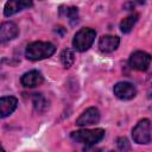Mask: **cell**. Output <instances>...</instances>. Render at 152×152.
<instances>
[{"label": "cell", "instance_id": "9c48e42d", "mask_svg": "<svg viewBox=\"0 0 152 152\" xmlns=\"http://www.w3.org/2000/svg\"><path fill=\"white\" fill-rule=\"evenodd\" d=\"M19 34L18 26L12 21H6L0 25V43L5 44L13 40Z\"/></svg>", "mask_w": 152, "mask_h": 152}, {"label": "cell", "instance_id": "7c38bea8", "mask_svg": "<svg viewBox=\"0 0 152 152\" xmlns=\"http://www.w3.org/2000/svg\"><path fill=\"white\" fill-rule=\"evenodd\" d=\"M18 104V100L14 96H4L0 97V119L11 115Z\"/></svg>", "mask_w": 152, "mask_h": 152}, {"label": "cell", "instance_id": "52a82bcc", "mask_svg": "<svg viewBox=\"0 0 152 152\" xmlns=\"http://www.w3.org/2000/svg\"><path fill=\"white\" fill-rule=\"evenodd\" d=\"M113 93L120 100H131L137 95V89L129 82H118L113 88Z\"/></svg>", "mask_w": 152, "mask_h": 152}, {"label": "cell", "instance_id": "5b68a950", "mask_svg": "<svg viewBox=\"0 0 152 152\" xmlns=\"http://www.w3.org/2000/svg\"><path fill=\"white\" fill-rule=\"evenodd\" d=\"M128 64L134 70L146 71L151 64V56L145 51H134L128 59Z\"/></svg>", "mask_w": 152, "mask_h": 152}, {"label": "cell", "instance_id": "5bb4252c", "mask_svg": "<svg viewBox=\"0 0 152 152\" xmlns=\"http://www.w3.org/2000/svg\"><path fill=\"white\" fill-rule=\"evenodd\" d=\"M32 103H33V108L37 113H44L49 107L48 100L42 94H34L32 97Z\"/></svg>", "mask_w": 152, "mask_h": 152}, {"label": "cell", "instance_id": "d6986e66", "mask_svg": "<svg viewBox=\"0 0 152 152\" xmlns=\"http://www.w3.org/2000/svg\"><path fill=\"white\" fill-rule=\"evenodd\" d=\"M0 151H5V148L1 146V144H0Z\"/></svg>", "mask_w": 152, "mask_h": 152}, {"label": "cell", "instance_id": "6da1fadb", "mask_svg": "<svg viewBox=\"0 0 152 152\" xmlns=\"http://www.w3.org/2000/svg\"><path fill=\"white\" fill-rule=\"evenodd\" d=\"M56 51V46L50 42H33L27 45L25 56L30 61H40L51 57Z\"/></svg>", "mask_w": 152, "mask_h": 152}, {"label": "cell", "instance_id": "9a60e30c", "mask_svg": "<svg viewBox=\"0 0 152 152\" xmlns=\"http://www.w3.org/2000/svg\"><path fill=\"white\" fill-rule=\"evenodd\" d=\"M61 62L64 68H70L75 62V53L70 49H64L61 53Z\"/></svg>", "mask_w": 152, "mask_h": 152}, {"label": "cell", "instance_id": "7a4b0ae2", "mask_svg": "<svg viewBox=\"0 0 152 152\" xmlns=\"http://www.w3.org/2000/svg\"><path fill=\"white\" fill-rule=\"evenodd\" d=\"M104 129L102 128H95V129H80L71 132L70 137L74 141L84 144L86 146H93L97 142H100L104 138Z\"/></svg>", "mask_w": 152, "mask_h": 152}, {"label": "cell", "instance_id": "30bf717a", "mask_svg": "<svg viewBox=\"0 0 152 152\" xmlns=\"http://www.w3.org/2000/svg\"><path fill=\"white\" fill-rule=\"evenodd\" d=\"M20 82L26 88H34V87L40 86L44 82V77L38 70H31V71L25 72L21 76Z\"/></svg>", "mask_w": 152, "mask_h": 152}, {"label": "cell", "instance_id": "8fae6325", "mask_svg": "<svg viewBox=\"0 0 152 152\" xmlns=\"http://www.w3.org/2000/svg\"><path fill=\"white\" fill-rule=\"evenodd\" d=\"M120 44V38L118 36H102L99 40V49L102 52H113L119 48Z\"/></svg>", "mask_w": 152, "mask_h": 152}, {"label": "cell", "instance_id": "4fadbf2b", "mask_svg": "<svg viewBox=\"0 0 152 152\" xmlns=\"http://www.w3.org/2000/svg\"><path fill=\"white\" fill-rule=\"evenodd\" d=\"M138 19H139V14H137V13L129 14L128 17L124 18V19L121 20V23H120V30H121V32H122V33H128V32H131V30L133 28V26L137 24Z\"/></svg>", "mask_w": 152, "mask_h": 152}, {"label": "cell", "instance_id": "8992f818", "mask_svg": "<svg viewBox=\"0 0 152 152\" xmlns=\"http://www.w3.org/2000/svg\"><path fill=\"white\" fill-rule=\"evenodd\" d=\"M100 112L96 107H89L76 119V125L80 127L95 125L100 121Z\"/></svg>", "mask_w": 152, "mask_h": 152}, {"label": "cell", "instance_id": "ba28073f", "mask_svg": "<svg viewBox=\"0 0 152 152\" xmlns=\"http://www.w3.org/2000/svg\"><path fill=\"white\" fill-rule=\"evenodd\" d=\"M33 5V0H8L4 7L5 17H11L24 8H28Z\"/></svg>", "mask_w": 152, "mask_h": 152}, {"label": "cell", "instance_id": "ac0fdd59", "mask_svg": "<svg viewBox=\"0 0 152 152\" xmlns=\"http://www.w3.org/2000/svg\"><path fill=\"white\" fill-rule=\"evenodd\" d=\"M135 2H137V4H139V5H142V4H145V2H146V0H135Z\"/></svg>", "mask_w": 152, "mask_h": 152}, {"label": "cell", "instance_id": "e0dca14e", "mask_svg": "<svg viewBox=\"0 0 152 152\" xmlns=\"http://www.w3.org/2000/svg\"><path fill=\"white\" fill-rule=\"evenodd\" d=\"M116 144H118V147H119L120 151H129L131 150V145H129L127 138H125V137L118 138Z\"/></svg>", "mask_w": 152, "mask_h": 152}, {"label": "cell", "instance_id": "3957f363", "mask_svg": "<svg viewBox=\"0 0 152 152\" xmlns=\"http://www.w3.org/2000/svg\"><path fill=\"white\" fill-rule=\"evenodd\" d=\"M96 37V32L93 28L86 27V28H81L78 32H76V34L74 36L72 39V46L76 51L80 52H84L87 51L94 43Z\"/></svg>", "mask_w": 152, "mask_h": 152}, {"label": "cell", "instance_id": "277c9868", "mask_svg": "<svg viewBox=\"0 0 152 152\" xmlns=\"http://www.w3.org/2000/svg\"><path fill=\"white\" fill-rule=\"evenodd\" d=\"M151 121L148 119L140 120L132 131L133 140L137 144H150L151 142Z\"/></svg>", "mask_w": 152, "mask_h": 152}, {"label": "cell", "instance_id": "2e32d148", "mask_svg": "<svg viewBox=\"0 0 152 152\" xmlns=\"http://www.w3.org/2000/svg\"><path fill=\"white\" fill-rule=\"evenodd\" d=\"M61 13L64 14L69 19L71 25H74V24H76L78 21V11H77L76 7H65L64 10L61 8Z\"/></svg>", "mask_w": 152, "mask_h": 152}]
</instances>
